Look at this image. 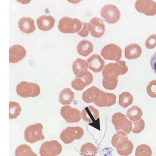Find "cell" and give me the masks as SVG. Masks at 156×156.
<instances>
[{"label": "cell", "instance_id": "6da1fadb", "mask_svg": "<svg viewBox=\"0 0 156 156\" xmlns=\"http://www.w3.org/2000/svg\"><path fill=\"white\" fill-rule=\"evenodd\" d=\"M16 91L19 96L23 98L35 97L39 95L41 89L35 83L23 81L17 84Z\"/></svg>", "mask_w": 156, "mask_h": 156}, {"label": "cell", "instance_id": "7a4b0ae2", "mask_svg": "<svg viewBox=\"0 0 156 156\" xmlns=\"http://www.w3.org/2000/svg\"><path fill=\"white\" fill-rule=\"evenodd\" d=\"M82 23L77 18L64 16L60 19L58 28L64 34L78 33L81 30Z\"/></svg>", "mask_w": 156, "mask_h": 156}, {"label": "cell", "instance_id": "3957f363", "mask_svg": "<svg viewBox=\"0 0 156 156\" xmlns=\"http://www.w3.org/2000/svg\"><path fill=\"white\" fill-rule=\"evenodd\" d=\"M112 122L117 132H123L127 135L132 132V123L124 114L121 112L115 113L112 117Z\"/></svg>", "mask_w": 156, "mask_h": 156}, {"label": "cell", "instance_id": "277c9868", "mask_svg": "<svg viewBox=\"0 0 156 156\" xmlns=\"http://www.w3.org/2000/svg\"><path fill=\"white\" fill-rule=\"evenodd\" d=\"M84 130L80 126H68L60 135V138L64 144H71L74 140H79L84 135Z\"/></svg>", "mask_w": 156, "mask_h": 156}, {"label": "cell", "instance_id": "5b68a950", "mask_svg": "<svg viewBox=\"0 0 156 156\" xmlns=\"http://www.w3.org/2000/svg\"><path fill=\"white\" fill-rule=\"evenodd\" d=\"M43 126L42 124L37 123L29 126L24 131L26 141L30 144L44 140L45 136L43 134Z\"/></svg>", "mask_w": 156, "mask_h": 156}, {"label": "cell", "instance_id": "8992f818", "mask_svg": "<svg viewBox=\"0 0 156 156\" xmlns=\"http://www.w3.org/2000/svg\"><path fill=\"white\" fill-rule=\"evenodd\" d=\"M101 16L104 21L110 24L117 23L121 16V13L119 9L114 5H105L100 11Z\"/></svg>", "mask_w": 156, "mask_h": 156}, {"label": "cell", "instance_id": "52a82bcc", "mask_svg": "<svg viewBox=\"0 0 156 156\" xmlns=\"http://www.w3.org/2000/svg\"><path fill=\"white\" fill-rule=\"evenodd\" d=\"M61 145L56 140L45 141L41 144L39 149L40 156H56L62 152Z\"/></svg>", "mask_w": 156, "mask_h": 156}, {"label": "cell", "instance_id": "ba28073f", "mask_svg": "<svg viewBox=\"0 0 156 156\" xmlns=\"http://www.w3.org/2000/svg\"><path fill=\"white\" fill-rule=\"evenodd\" d=\"M122 66L118 63H110L105 66L102 70L103 79L109 82H113L118 79L122 73Z\"/></svg>", "mask_w": 156, "mask_h": 156}, {"label": "cell", "instance_id": "9c48e42d", "mask_svg": "<svg viewBox=\"0 0 156 156\" xmlns=\"http://www.w3.org/2000/svg\"><path fill=\"white\" fill-rule=\"evenodd\" d=\"M122 49L117 45L108 44L102 49L101 55L105 60L118 62L122 57Z\"/></svg>", "mask_w": 156, "mask_h": 156}, {"label": "cell", "instance_id": "30bf717a", "mask_svg": "<svg viewBox=\"0 0 156 156\" xmlns=\"http://www.w3.org/2000/svg\"><path fill=\"white\" fill-rule=\"evenodd\" d=\"M88 28L91 35L97 38L102 37L106 30L103 21L98 17H93L90 20L88 23Z\"/></svg>", "mask_w": 156, "mask_h": 156}, {"label": "cell", "instance_id": "8fae6325", "mask_svg": "<svg viewBox=\"0 0 156 156\" xmlns=\"http://www.w3.org/2000/svg\"><path fill=\"white\" fill-rule=\"evenodd\" d=\"M60 114L68 123H78L81 120V113L78 109L66 105L60 109Z\"/></svg>", "mask_w": 156, "mask_h": 156}, {"label": "cell", "instance_id": "7c38bea8", "mask_svg": "<svg viewBox=\"0 0 156 156\" xmlns=\"http://www.w3.org/2000/svg\"><path fill=\"white\" fill-rule=\"evenodd\" d=\"M135 6L137 12L147 16L156 15V2L153 0H136Z\"/></svg>", "mask_w": 156, "mask_h": 156}, {"label": "cell", "instance_id": "4fadbf2b", "mask_svg": "<svg viewBox=\"0 0 156 156\" xmlns=\"http://www.w3.org/2000/svg\"><path fill=\"white\" fill-rule=\"evenodd\" d=\"M27 51L21 45L15 44L9 48V63H17L24 58Z\"/></svg>", "mask_w": 156, "mask_h": 156}, {"label": "cell", "instance_id": "5bb4252c", "mask_svg": "<svg viewBox=\"0 0 156 156\" xmlns=\"http://www.w3.org/2000/svg\"><path fill=\"white\" fill-rule=\"evenodd\" d=\"M101 90L96 86H92L83 92L82 94V100L87 103L96 102L101 97Z\"/></svg>", "mask_w": 156, "mask_h": 156}, {"label": "cell", "instance_id": "9a60e30c", "mask_svg": "<svg viewBox=\"0 0 156 156\" xmlns=\"http://www.w3.org/2000/svg\"><path fill=\"white\" fill-rule=\"evenodd\" d=\"M130 140L126 134L122 132H117L112 138L111 144L117 150L125 149L129 144Z\"/></svg>", "mask_w": 156, "mask_h": 156}, {"label": "cell", "instance_id": "2e32d148", "mask_svg": "<svg viewBox=\"0 0 156 156\" xmlns=\"http://www.w3.org/2000/svg\"><path fill=\"white\" fill-rule=\"evenodd\" d=\"M88 62L81 58H77L72 64V71L77 77L82 78L86 76L88 72Z\"/></svg>", "mask_w": 156, "mask_h": 156}, {"label": "cell", "instance_id": "e0dca14e", "mask_svg": "<svg viewBox=\"0 0 156 156\" xmlns=\"http://www.w3.org/2000/svg\"><path fill=\"white\" fill-rule=\"evenodd\" d=\"M87 62L89 68L94 73L100 72L105 66V62L98 54H93L87 59Z\"/></svg>", "mask_w": 156, "mask_h": 156}, {"label": "cell", "instance_id": "ac0fdd59", "mask_svg": "<svg viewBox=\"0 0 156 156\" xmlns=\"http://www.w3.org/2000/svg\"><path fill=\"white\" fill-rule=\"evenodd\" d=\"M38 27L40 30L48 31L54 27L55 19L51 15L41 16L37 19Z\"/></svg>", "mask_w": 156, "mask_h": 156}, {"label": "cell", "instance_id": "d6986e66", "mask_svg": "<svg viewBox=\"0 0 156 156\" xmlns=\"http://www.w3.org/2000/svg\"><path fill=\"white\" fill-rule=\"evenodd\" d=\"M143 53L142 48L137 44H132L125 48V56L129 60H133L139 58Z\"/></svg>", "mask_w": 156, "mask_h": 156}, {"label": "cell", "instance_id": "ffe728a7", "mask_svg": "<svg viewBox=\"0 0 156 156\" xmlns=\"http://www.w3.org/2000/svg\"><path fill=\"white\" fill-rule=\"evenodd\" d=\"M100 113L99 110L92 105L85 106L81 112L82 118L83 121L89 123L93 122L99 118Z\"/></svg>", "mask_w": 156, "mask_h": 156}, {"label": "cell", "instance_id": "44dd1931", "mask_svg": "<svg viewBox=\"0 0 156 156\" xmlns=\"http://www.w3.org/2000/svg\"><path fill=\"white\" fill-rule=\"evenodd\" d=\"M18 26L21 32L26 34L33 33L36 27L34 19L29 17H23L18 22Z\"/></svg>", "mask_w": 156, "mask_h": 156}, {"label": "cell", "instance_id": "7402d4cb", "mask_svg": "<svg viewBox=\"0 0 156 156\" xmlns=\"http://www.w3.org/2000/svg\"><path fill=\"white\" fill-rule=\"evenodd\" d=\"M93 45L89 40H84L78 43L77 50L78 54L82 56L87 57L93 51Z\"/></svg>", "mask_w": 156, "mask_h": 156}, {"label": "cell", "instance_id": "603a6c76", "mask_svg": "<svg viewBox=\"0 0 156 156\" xmlns=\"http://www.w3.org/2000/svg\"><path fill=\"white\" fill-rule=\"evenodd\" d=\"M75 98V94L70 88L63 89L60 93L59 100L63 105H68L71 104Z\"/></svg>", "mask_w": 156, "mask_h": 156}, {"label": "cell", "instance_id": "cb8c5ba5", "mask_svg": "<svg viewBox=\"0 0 156 156\" xmlns=\"http://www.w3.org/2000/svg\"><path fill=\"white\" fill-rule=\"evenodd\" d=\"M143 112L140 107L133 105L128 109L126 112V116L132 122H137L142 119Z\"/></svg>", "mask_w": 156, "mask_h": 156}, {"label": "cell", "instance_id": "d4e9b609", "mask_svg": "<svg viewBox=\"0 0 156 156\" xmlns=\"http://www.w3.org/2000/svg\"><path fill=\"white\" fill-rule=\"evenodd\" d=\"M133 96L129 92H123L119 95V104L123 108H127L132 104Z\"/></svg>", "mask_w": 156, "mask_h": 156}, {"label": "cell", "instance_id": "484cf974", "mask_svg": "<svg viewBox=\"0 0 156 156\" xmlns=\"http://www.w3.org/2000/svg\"><path fill=\"white\" fill-rule=\"evenodd\" d=\"M15 156H38L28 145L23 144L18 146L15 152Z\"/></svg>", "mask_w": 156, "mask_h": 156}, {"label": "cell", "instance_id": "4316f807", "mask_svg": "<svg viewBox=\"0 0 156 156\" xmlns=\"http://www.w3.org/2000/svg\"><path fill=\"white\" fill-rule=\"evenodd\" d=\"M98 153L97 147L91 143H87L82 145L80 151V154L82 155H91L96 156Z\"/></svg>", "mask_w": 156, "mask_h": 156}, {"label": "cell", "instance_id": "83f0119b", "mask_svg": "<svg viewBox=\"0 0 156 156\" xmlns=\"http://www.w3.org/2000/svg\"><path fill=\"white\" fill-rule=\"evenodd\" d=\"M21 111L22 109L18 103L14 101L9 102V119L17 118L20 115Z\"/></svg>", "mask_w": 156, "mask_h": 156}, {"label": "cell", "instance_id": "f1b7e54d", "mask_svg": "<svg viewBox=\"0 0 156 156\" xmlns=\"http://www.w3.org/2000/svg\"><path fill=\"white\" fill-rule=\"evenodd\" d=\"M71 86L76 90L81 91L85 89L87 85L82 78L77 77L71 81Z\"/></svg>", "mask_w": 156, "mask_h": 156}, {"label": "cell", "instance_id": "f546056e", "mask_svg": "<svg viewBox=\"0 0 156 156\" xmlns=\"http://www.w3.org/2000/svg\"><path fill=\"white\" fill-rule=\"evenodd\" d=\"M134 127L132 130V132L135 134H139L143 131L145 126V122L143 119L137 122H133Z\"/></svg>", "mask_w": 156, "mask_h": 156}, {"label": "cell", "instance_id": "4dcf8cb0", "mask_svg": "<svg viewBox=\"0 0 156 156\" xmlns=\"http://www.w3.org/2000/svg\"><path fill=\"white\" fill-rule=\"evenodd\" d=\"M147 92L150 97L156 98V80H154L148 83L147 87Z\"/></svg>", "mask_w": 156, "mask_h": 156}, {"label": "cell", "instance_id": "1f68e13d", "mask_svg": "<svg viewBox=\"0 0 156 156\" xmlns=\"http://www.w3.org/2000/svg\"><path fill=\"white\" fill-rule=\"evenodd\" d=\"M146 47L149 49H152L156 47V34H153L149 36L145 43Z\"/></svg>", "mask_w": 156, "mask_h": 156}, {"label": "cell", "instance_id": "d6a6232c", "mask_svg": "<svg viewBox=\"0 0 156 156\" xmlns=\"http://www.w3.org/2000/svg\"><path fill=\"white\" fill-rule=\"evenodd\" d=\"M102 95L99 101L94 103L95 104L100 107H106L109 101V98L106 93L101 90Z\"/></svg>", "mask_w": 156, "mask_h": 156}, {"label": "cell", "instance_id": "836d02e7", "mask_svg": "<svg viewBox=\"0 0 156 156\" xmlns=\"http://www.w3.org/2000/svg\"><path fill=\"white\" fill-rule=\"evenodd\" d=\"M134 145L132 143V141L130 140L129 144L127 146V147L123 150H117V152L120 155L124 156H128L132 153L133 150Z\"/></svg>", "mask_w": 156, "mask_h": 156}, {"label": "cell", "instance_id": "e575fe53", "mask_svg": "<svg viewBox=\"0 0 156 156\" xmlns=\"http://www.w3.org/2000/svg\"><path fill=\"white\" fill-rule=\"evenodd\" d=\"M118 80L115 81L113 82H109L106 81L104 79H103L102 84L103 88H105L106 90H114L117 87L118 85Z\"/></svg>", "mask_w": 156, "mask_h": 156}, {"label": "cell", "instance_id": "d590c367", "mask_svg": "<svg viewBox=\"0 0 156 156\" xmlns=\"http://www.w3.org/2000/svg\"><path fill=\"white\" fill-rule=\"evenodd\" d=\"M141 152H147L153 155V152L151 147L147 144H141L138 146L136 150L135 155Z\"/></svg>", "mask_w": 156, "mask_h": 156}, {"label": "cell", "instance_id": "8d00e7d4", "mask_svg": "<svg viewBox=\"0 0 156 156\" xmlns=\"http://www.w3.org/2000/svg\"><path fill=\"white\" fill-rule=\"evenodd\" d=\"M78 34L82 37H86L89 34L88 23L86 22L82 23V27L81 30L78 33Z\"/></svg>", "mask_w": 156, "mask_h": 156}, {"label": "cell", "instance_id": "74e56055", "mask_svg": "<svg viewBox=\"0 0 156 156\" xmlns=\"http://www.w3.org/2000/svg\"><path fill=\"white\" fill-rule=\"evenodd\" d=\"M108 98H109V101L106 107H110L116 104V95L113 93H106Z\"/></svg>", "mask_w": 156, "mask_h": 156}, {"label": "cell", "instance_id": "f35d334b", "mask_svg": "<svg viewBox=\"0 0 156 156\" xmlns=\"http://www.w3.org/2000/svg\"><path fill=\"white\" fill-rule=\"evenodd\" d=\"M82 79L84 80V81L86 82L87 86L89 85L91 83H92L93 80V76L92 74L89 71H88V73L86 74V76L82 78Z\"/></svg>", "mask_w": 156, "mask_h": 156}, {"label": "cell", "instance_id": "ab89813d", "mask_svg": "<svg viewBox=\"0 0 156 156\" xmlns=\"http://www.w3.org/2000/svg\"><path fill=\"white\" fill-rule=\"evenodd\" d=\"M117 63L120 64L121 66H122V69L121 75L123 76V75H124L126 74L128 71V68L126 65L125 61H123V60H119V61L117 62Z\"/></svg>", "mask_w": 156, "mask_h": 156}, {"label": "cell", "instance_id": "60d3db41", "mask_svg": "<svg viewBox=\"0 0 156 156\" xmlns=\"http://www.w3.org/2000/svg\"><path fill=\"white\" fill-rule=\"evenodd\" d=\"M150 66L153 71L156 74V52L151 57L150 59Z\"/></svg>", "mask_w": 156, "mask_h": 156}, {"label": "cell", "instance_id": "b9f144b4", "mask_svg": "<svg viewBox=\"0 0 156 156\" xmlns=\"http://www.w3.org/2000/svg\"><path fill=\"white\" fill-rule=\"evenodd\" d=\"M136 156H152V155L150 153L147 152H141L138 153L136 155H135Z\"/></svg>", "mask_w": 156, "mask_h": 156}, {"label": "cell", "instance_id": "7bdbcfd3", "mask_svg": "<svg viewBox=\"0 0 156 156\" xmlns=\"http://www.w3.org/2000/svg\"><path fill=\"white\" fill-rule=\"evenodd\" d=\"M18 2L21 3L23 4H27L31 2V0H16Z\"/></svg>", "mask_w": 156, "mask_h": 156}, {"label": "cell", "instance_id": "ee69618b", "mask_svg": "<svg viewBox=\"0 0 156 156\" xmlns=\"http://www.w3.org/2000/svg\"><path fill=\"white\" fill-rule=\"evenodd\" d=\"M82 1V0H67L68 2L73 4L78 3L79 2H80Z\"/></svg>", "mask_w": 156, "mask_h": 156}, {"label": "cell", "instance_id": "f6af8a7d", "mask_svg": "<svg viewBox=\"0 0 156 156\" xmlns=\"http://www.w3.org/2000/svg\"><path fill=\"white\" fill-rule=\"evenodd\" d=\"M82 156H93L91 155H82Z\"/></svg>", "mask_w": 156, "mask_h": 156}]
</instances>
